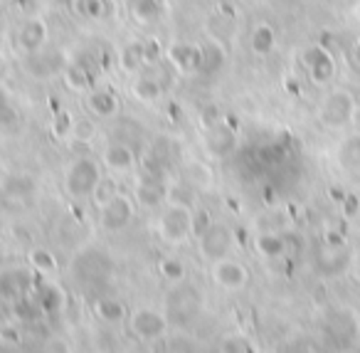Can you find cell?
I'll use <instances>...</instances> for the list:
<instances>
[{
	"mask_svg": "<svg viewBox=\"0 0 360 353\" xmlns=\"http://www.w3.org/2000/svg\"><path fill=\"white\" fill-rule=\"evenodd\" d=\"M200 304L202 299L195 289L178 282L173 284L170 294L165 297V316H168V321L178 323V326H188L200 311Z\"/></svg>",
	"mask_w": 360,
	"mask_h": 353,
	"instance_id": "6da1fadb",
	"label": "cell"
},
{
	"mask_svg": "<svg viewBox=\"0 0 360 353\" xmlns=\"http://www.w3.org/2000/svg\"><path fill=\"white\" fill-rule=\"evenodd\" d=\"M355 99L348 89H333L321 99L319 119L326 129H343L345 124L353 121Z\"/></svg>",
	"mask_w": 360,
	"mask_h": 353,
	"instance_id": "7a4b0ae2",
	"label": "cell"
},
{
	"mask_svg": "<svg viewBox=\"0 0 360 353\" xmlns=\"http://www.w3.org/2000/svg\"><path fill=\"white\" fill-rule=\"evenodd\" d=\"M160 237L170 244H180L186 242L193 235V208L188 205H175L170 203L168 210L160 215Z\"/></svg>",
	"mask_w": 360,
	"mask_h": 353,
	"instance_id": "3957f363",
	"label": "cell"
},
{
	"mask_svg": "<svg viewBox=\"0 0 360 353\" xmlns=\"http://www.w3.org/2000/svg\"><path fill=\"white\" fill-rule=\"evenodd\" d=\"M168 316L150 306H141L136 309L134 314L129 316V326H131V333H134L139 341L143 343H150V341H158V338L165 336L168 331Z\"/></svg>",
	"mask_w": 360,
	"mask_h": 353,
	"instance_id": "277c9868",
	"label": "cell"
},
{
	"mask_svg": "<svg viewBox=\"0 0 360 353\" xmlns=\"http://www.w3.org/2000/svg\"><path fill=\"white\" fill-rule=\"evenodd\" d=\"M99 180H101L99 166L91 159H77L75 163L70 166V171H67V190H70L75 198H86V195H91Z\"/></svg>",
	"mask_w": 360,
	"mask_h": 353,
	"instance_id": "5b68a950",
	"label": "cell"
},
{
	"mask_svg": "<svg viewBox=\"0 0 360 353\" xmlns=\"http://www.w3.org/2000/svg\"><path fill=\"white\" fill-rule=\"evenodd\" d=\"M198 240H200V254L207 259V262H215V259H222V257L230 254L232 233H230L227 225L212 223Z\"/></svg>",
	"mask_w": 360,
	"mask_h": 353,
	"instance_id": "8992f818",
	"label": "cell"
},
{
	"mask_svg": "<svg viewBox=\"0 0 360 353\" xmlns=\"http://www.w3.org/2000/svg\"><path fill=\"white\" fill-rule=\"evenodd\" d=\"M301 62H304V67L309 70L311 82H316V85H328V82L333 80L335 62H333V57L328 55L326 47L314 45V47H309V50H304Z\"/></svg>",
	"mask_w": 360,
	"mask_h": 353,
	"instance_id": "52a82bcc",
	"label": "cell"
},
{
	"mask_svg": "<svg viewBox=\"0 0 360 353\" xmlns=\"http://www.w3.org/2000/svg\"><path fill=\"white\" fill-rule=\"evenodd\" d=\"M212 279H215L222 289H227V292H237V289H242L247 284L250 272H247L245 264L237 262V259L222 257L212 262Z\"/></svg>",
	"mask_w": 360,
	"mask_h": 353,
	"instance_id": "ba28073f",
	"label": "cell"
},
{
	"mask_svg": "<svg viewBox=\"0 0 360 353\" xmlns=\"http://www.w3.org/2000/svg\"><path fill=\"white\" fill-rule=\"evenodd\" d=\"M99 210H101V225H104V230H111V233L114 230H124L131 223V218H134V203L121 193L114 195Z\"/></svg>",
	"mask_w": 360,
	"mask_h": 353,
	"instance_id": "9c48e42d",
	"label": "cell"
},
{
	"mask_svg": "<svg viewBox=\"0 0 360 353\" xmlns=\"http://www.w3.org/2000/svg\"><path fill=\"white\" fill-rule=\"evenodd\" d=\"M45 42H47V27H45V23L37 20V18H32V20H27L22 27H18L15 45L20 47L22 52H27V55L40 52Z\"/></svg>",
	"mask_w": 360,
	"mask_h": 353,
	"instance_id": "30bf717a",
	"label": "cell"
},
{
	"mask_svg": "<svg viewBox=\"0 0 360 353\" xmlns=\"http://www.w3.org/2000/svg\"><path fill=\"white\" fill-rule=\"evenodd\" d=\"M168 57L180 72H195L202 67V47L191 42H178L168 50Z\"/></svg>",
	"mask_w": 360,
	"mask_h": 353,
	"instance_id": "8fae6325",
	"label": "cell"
},
{
	"mask_svg": "<svg viewBox=\"0 0 360 353\" xmlns=\"http://www.w3.org/2000/svg\"><path fill=\"white\" fill-rule=\"evenodd\" d=\"M101 161H104V166L109 171H116V173H126V171L134 166V151H131L126 144H111L109 149L104 151Z\"/></svg>",
	"mask_w": 360,
	"mask_h": 353,
	"instance_id": "7c38bea8",
	"label": "cell"
},
{
	"mask_svg": "<svg viewBox=\"0 0 360 353\" xmlns=\"http://www.w3.org/2000/svg\"><path fill=\"white\" fill-rule=\"evenodd\" d=\"M86 104H89V109L94 111L96 116H101V119H109V116H114L116 111H119V99H116V94L109 89L91 92Z\"/></svg>",
	"mask_w": 360,
	"mask_h": 353,
	"instance_id": "4fadbf2b",
	"label": "cell"
},
{
	"mask_svg": "<svg viewBox=\"0 0 360 353\" xmlns=\"http://www.w3.org/2000/svg\"><path fill=\"white\" fill-rule=\"evenodd\" d=\"M335 159H338L340 168H345V171L360 168V134H350L348 139H343Z\"/></svg>",
	"mask_w": 360,
	"mask_h": 353,
	"instance_id": "5bb4252c",
	"label": "cell"
},
{
	"mask_svg": "<svg viewBox=\"0 0 360 353\" xmlns=\"http://www.w3.org/2000/svg\"><path fill=\"white\" fill-rule=\"evenodd\" d=\"M131 94H134L136 101H141V104H155V101L160 99V94H163V89H160V85L153 77L141 75V77H136L134 87H131Z\"/></svg>",
	"mask_w": 360,
	"mask_h": 353,
	"instance_id": "9a60e30c",
	"label": "cell"
},
{
	"mask_svg": "<svg viewBox=\"0 0 360 353\" xmlns=\"http://www.w3.org/2000/svg\"><path fill=\"white\" fill-rule=\"evenodd\" d=\"M235 146V136L225 126H212L210 134H207V151L212 156H227Z\"/></svg>",
	"mask_w": 360,
	"mask_h": 353,
	"instance_id": "2e32d148",
	"label": "cell"
},
{
	"mask_svg": "<svg viewBox=\"0 0 360 353\" xmlns=\"http://www.w3.org/2000/svg\"><path fill=\"white\" fill-rule=\"evenodd\" d=\"M163 13L158 0H134L131 3V18H134L139 25H150L155 23Z\"/></svg>",
	"mask_w": 360,
	"mask_h": 353,
	"instance_id": "e0dca14e",
	"label": "cell"
},
{
	"mask_svg": "<svg viewBox=\"0 0 360 353\" xmlns=\"http://www.w3.org/2000/svg\"><path fill=\"white\" fill-rule=\"evenodd\" d=\"M94 314L104 323H119V321H124L126 309H124V304L116 302V299H99L94 306Z\"/></svg>",
	"mask_w": 360,
	"mask_h": 353,
	"instance_id": "ac0fdd59",
	"label": "cell"
},
{
	"mask_svg": "<svg viewBox=\"0 0 360 353\" xmlns=\"http://www.w3.org/2000/svg\"><path fill=\"white\" fill-rule=\"evenodd\" d=\"M274 42H276V35L269 25H257L250 37L252 52H257V55H269V52L274 50Z\"/></svg>",
	"mask_w": 360,
	"mask_h": 353,
	"instance_id": "d6986e66",
	"label": "cell"
},
{
	"mask_svg": "<svg viewBox=\"0 0 360 353\" xmlns=\"http://www.w3.org/2000/svg\"><path fill=\"white\" fill-rule=\"evenodd\" d=\"M257 249H259V254H264V257L274 259V257H281V254H284L286 244H284V240H281L279 235L264 233V235H259V237H257Z\"/></svg>",
	"mask_w": 360,
	"mask_h": 353,
	"instance_id": "ffe728a7",
	"label": "cell"
},
{
	"mask_svg": "<svg viewBox=\"0 0 360 353\" xmlns=\"http://www.w3.org/2000/svg\"><path fill=\"white\" fill-rule=\"evenodd\" d=\"M186 183H191L193 188H207L212 180V171L205 163H188L186 166Z\"/></svg>",
	"mask_w": 360,
	"mask_h": 353,
	"instance_id": "44dd1931",
	"label": "cell"
},
{
	"mask_svg": "<svg viewBox=\"0 0 360 353\" xmlns=\"http://www.w3.org/2000/svg\"><path fill=\"white\" fill-rule=\"evenodd\" d=\"M165 200V193L160 188H155V185H139L136 188V203L143 205V208H155V205H160Z\"/></svg>",
	"mask_w": 360,
	"mask_h": 353,
	"instance_id": "7402d4cb",
	"label": "cell"
},
{
	"mask_svg": "<svg viewBox=\"0 0 360 353\" xmlns=\"http://www.w3.org/2000/svg\"><path fill=\"white\" fill-rule=\"evenodd\" d=\"M160 274H163L168 282L178 284V282H183V279H186V267H183V262H180V259L165 257L163 262H160Z\"/></svg>",
	"mask_w": 360,
	"mask_h": 353,
	"instance_id": "603a6c76",
	"label": "cell"
},
{
	"mask_svg": "<svg viewBox=\"0 0 360 353\" xmlns=\"http://www.w3.org/2000/svg\"><path fill=\"white\" fill-rule=\"evenodd\" d=\"M114 195H119V190H116V183L111 178H101L99 183H96L94 193H91V198H94L96 208H104L106 203H109Z\"/></svg>",
	"mask_w": 360,
	"mask_h": 353,
	"instance_id": "cb8c5ba5",
	"label": "cell"
},
{
	"mask_svg": "<svg viewBox=\"0 0 360 353\" xmlns=\"http://www.w3.org/2000/svg\"><path fill=\"white\" fill-rule=\"evenodd\" d=\"M72 136H75L77 144L86 146V144H89V141L96 136L94 121H89V119H77L75 124H72Z\"/></svg>",
	"mask_w": 360,
	"mask_h": 353,
	"instance_id": "d4e9b609",
	"label": "cell"
},
{
	"mask_svg": "<svg viewBox=\"0 0 360 353\" xmlns=\"http://www.w3.org/2000/svg\"><path fill=\"white\" fill-rule=\"evenodd\" d=\"M143 62H146L143 47L131 45V47H126V50H124V57H121V65H124V70L134 72V70H139V67L143 65Z\"/></svg>",
	"mask_w": 360,
	"mask_h": 353,
	"instance_id": "484cf974",
	"label": "cell"
},
{
	"mask_svg": "<svg viewBox=\"0 0 360 353\" xmlns=\"http://www.w3.org/2000/svg\"><path fill=\"white\" fill-rule=\"evenodd\" d=\"M212 223H215V220L210 218V213H207L205 208H198V205L193 208V235H195V237H200Z\"/></svg>",
	"mask_w": 360,
	"mask_h": 353,
	"instance_id": "4316f807",
	"label": "cell"
},
{
	"mask_svg": "<svg viewBox=\"0 0 360 353\" xmlns=\"http://www.w3.org/2000/svg\"><path fill=\"white\" fill-rule=\"evenodd\" d=\"M65 77L72 85V89H86V87H89V75H86L82 67H70Z\"/></svg>",
	"mask_w": 360,
	"mask_h": 353,
	"instance_id": "83f0119b",
	"label": "cell"
},
{
	"mask_svg": "<svg viewBox=\"0 0 360 353\" xmlns=\"http://www.w3.org/2000/svg\"><path fill=\"white\" fill-rule=\"evenodd\" d=\"M355 203H358V198H355V195H348V198H345V213L348 215H355Z\"/></svg>",
	"mask_w": 360,
	"mask_h": 353,
	"instance_id": "f1b7e54d",
	"label": "cell"
},
{
	"mask_svg": "<svg viewBox=\"0 0 360 353\" xmlns=\"http://www.w3.org/2000/svg\"><path fill=\"white\" fill-rule=\"evenodd\" d=\"M355 279L360 282V259H358V264H355Z\"/></svg>",
	"mask_w": 360,
	"mask_h": 353,
	"instance_id": "f546056e",
	"label": "cell"
},
{
	"mask_svg": "<svg viewBox=\"0 0 360 353\" xmlns=\"http://www.w3.org/2000/svg\"><path fill=\"white\" fill-rule=\"evenodd\" d=\"M355 62H358V67H360V45L355 47Z\"/></svg>",
	"mask_w": 360,
	"mask_h": 353,
	"instance_id": "4dcf8cb0",
	"label": "cell"
}]
</instances>
